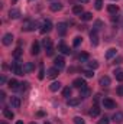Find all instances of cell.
I'll use <instances>...</instances> for the list:
<instances>
[{"label":"cell","instance_id":"6da1fadb","mask_svg":"<svg viewBox=\"0 0 123 124\" xmlns=\"http://www.w3.org/2000/svg\"><path fill=\"white\" fill-rule=\"evenodd\" d=\"M38 26V23L36 22H33L31 19H26L25 22H23V25H22V31L25 32H31V31H35V28Z\"/></svg>","mask_w":123,"mask_h":124},{"label":"cell","instance_id":"7a4b0ae2","mask_svg":"<svg viewBox=\"0 0 123 124\" xmlns=\"http://www.w3.org/2000/svg\"><path fill=\"white\" fill-rule=\"evenodd\" d=\"M72 85H74L75 88H78V90L87 88V84H86V81H84L83 78H77V79H74V81H72Z\"/></svg>","mask_w":123,"mask_h":124},{"label":"cell","instance_id":"3957f363","mask_svg":"<svg viewBox=\"0 0 123 124\" xmlns=\"http://www.w3.org/2000/svg\"><path fill=\"white\" fill-rule=\"evenodd\" d=\"M12 71H13L16 75H23V74H25V72H23V66H20L18 61L12 63Z\"/></svg>","mask_w":123,"mask_h":124},{"label":"cell","instance_id":"277c9868","mask_svg":"<svg viewBox=\"0 0 123 124\" xmlns=\"http://www.w3.org/2000/svg\"><path fill=\"white\" fill-rule=\"evenodd\" d=\"M103 105H104V108H107V110L116 108V102H114L113 100H110V98H104V100H103Z\"/></svg>","mask_w":123,"mask_h":124},{"label":"cell","instance_id":"5b68a950","mask_svg":"<svg viewBox=\"0 0 123 124\" xmlns=\"http://www.w3.org/2000/svg\"><path fill=\"white\" fill-rule=\"evenodd\" d=\"M52 31V23L49 22V20H45L44 23H42V29H41V33H48V32Z\"/></svg>","mask_w":123,"mask_h":124},{"label":"cell","instance_id":"8992f818","mask_svg":"<svg viewBox=\"0 0 123 124\" xmlns=\"http://www.w3.org/2000/svg\"><path fill=\"white\" fill-rule=\"evenodd\" d=\"M90 42H91L93 46H97L98 45V35H97V31H94V29L90 33Z\"/></svg>","mask_w":123,"mask_h":124},{"label":"cell","instance_id":"52a82bcc","mask_svg":"<svg viewBox=\"0 0 123 124\" xmlns=\"http://www.w3.org/2000/svg\"><path fill=\"white\" fill-rule=\"evenodd\" d=\"M58 72H60L58 68H55V66H54V68H49V69L46 71V77H48V78H57V77H58Z\"/></svg>","mask_w":123,"mask_h":124},{"label":"cell","instance_id":"ba28073f","mask_svg":"<svg viewBox=\"0 0 123 124\" xmlns=\"http://www.w3.org/2000/svg\"><path fill=\"white\" fill-rule=\"evenodd\" d=\"M54 63H55V68H58L60 71H61L62 68L65 66V61H64V58H62V56H58V58H55Z\"/></svg>","mask_w":123,"mask_h":124},{"label":"cell","instance_id":"9c48e42d","mask_svg":"<svg viewBox=\"0 0 123 124\" xmlns=\"http://www.w3.org/2000/svg\"><path fill=\"white\" fill-rule=\"evenodd\" d=\"M9 17L10 19H19L20 17V10L19 9H10L9 10Z\"/></svg>","mask_w":123,"mask_h":124},{"label":"cell","instance_id":"30bf717a","mask_svg":"<svg viewBox=\"0 0 123 124\" xmlns=\"http://www.w3.org/2000/svg\"><path fill=\"white\" fill-rule=\"evenodd\" d=\"M12 42H13V35H12V33H6V35L3 36V45L9 46Z\"/></svg>","mask_w":123,"mask_h":124},{"label":"cell","instance_id":"8fae6325","mask_svg":"<svg viewBox=\"0 0 123 124\" xmlns=\"http://www.w3.org/2000/svg\"><path fill=\"white\" fill-rule=\"evenodd\" d=\"M10 105L13 108H19L20 107V98L19 97H10Z\"/></svg>","mask_w":123,"mask_h":124},{"label":"cell","instance_id":"7c38bea8","mask_svg":"<svg viewBox=\"0 0 123 124\" xmlns=\"http://www.w3.org/2000/svg\"><path fill=\"white\" fill-rule=\"evenodd\" d=\"M49 9H51V12H60L62 9V4L60 1H54V3L49 4Z\"/></svg>","mask_w":123,"mask_h":124},{"label":"cell","instance_id":"4fadbf2b","mask_svg":"<svg viewBox=\"0 0 123 124\" xmlns=\"http://www.w3.org/2000/svg\"><path fill=\"white\" fill-rule=\"evenodd\" d=\"M35 69V65L32 63V62H26V63H23V72L25 74H29Z\"/></svg>","mask_w":123,"mask_h":124},{"label":"cell","instance_id":"5bb4252c","mask_svg":"<svg viewBox=\"0 0 123 124\" xmlns=\"http://www.w3.org/2000/svg\"><path fill=\"white\" fill-rule=\"evenodd\" d=\"M58 51H61L64 55H70V54H71L70 48H68V46H67L65 43H60V45H58Z\"/></svg>","mask_w":123,"mask_h":124},{"label":"cell","instance_id":"9a60e30c","mask_svg":"<svg viewBox=\"0 0 123 124\" xmlns=\"http://www.w3.org/2000/svg\"><path fill=\"white\" fill-rule=\"evenodd\" d=\"M113 121H114V123H123V113L122 111L114 113V116H113Z\"/></svg>","mask_w":123,"mask_h":124},{"label":"cell","instance_id":"2e32d148","mask_svg":"<svg viewBox=\"0 0 123 124\" xmlns=\"http://www.w3.org/2000/svg\"><path fill=\"white\" fill-rule=\"evenodd\" d=\"M98 82H100V85H101V87H109L112 81H110V78H109V77H101Z\"/></svg>","mask_w":123,"mask_h":124},{"label":"cell","instance_id":"e0dca14e","mask_svg":"<svg viewBox=\"0 0 123 124\" xmlns=\"http://www.w3.org/2000/svg\"><path fill=\"white\" fill-rule=\"evenodd\" d=\"M58 33L61 35V36H64L65 33H67V23H58Z\"/></svg>","mask_w":123,"mask_h":124},{"label":"cell","instance_id":"ac0fdd59","mask_svg":"<svg viewBox=\"0 0 123 124\" xmlns=\"http://www.w3.org/2000/svg\"><path fill=\"white\" fill-rule=\"evenodd\" d=\"M61 85H62V84H61V82H60V81H55V82H52V84L49 85V90L55 93V91H58V90L61 88Z\"/></svg>","mask_w":123,"mask_h":124},{"label":"cell","instance_id":"d6986e66","mask_svg":"<svg viewBox=\"0 0 123 124\" xmlns=\"http://www.w3.org/2000/svg\"><path fill=\"white\" fill-rule=\"evenodd\" d=\"M72 13H74V15H83V13H84V12H83V4L74 6V7H72Z\"/></svg>","mask_w":123,"mask_h":124},{"label":"cell","instance_id":"ffe728a7","mask_svg":"<svg viewBox=\"0 0 123 124\" xmlns=\"http://www.w3.org/2000/svg\"><path fill=\"white\" fill-rule=\"evenodd\" d=\"M42 46H44L45 49L51 48V46H52V39H51V38H45V39L42 40Z\"/></svg>","mask_w":123,"mask_h":124},{"label":"cell","instance_id":"44dd1931","mask_svg":"<svg viewBox=\"0 0 123 124\" xmlns=\"http://www.w3.org/2000/svg\"><path fill=\"white\" fill-rule=\"evenodd\" d=\"M19 85H20V84H19L16 79H10V81H9V88H10V90H19Z\"/></svg>","mask_w":123,"mask_h":124},{"label":"cell","instance_id":"7402d4cb","mask_svg":"<svg viewBox=\"0 0 123 124\" xmlns=\"http://www.w3.org/2000/svg\"><path fill=\"white\" fill-rule=\"evenodd\" d=\"M67 104H68L70 107H77V105L80 104V98H70V100L67 101Z\"/></svg>","mask_w":123,"mask_h":124},{"label":"cell","instance_id":"603a6c76","mask_svg":"<svg viewBox=\"0 0 123 124\" xmlns=\"http://www.w3.org/2000/svg\"><path fill=\"white\" fill-rule=\"evenodd\" d=\"M31 54L32 55H38V54H39V43H38V42H33V43H32Z\"/></svg>","mask_w":123,"mask_h":124},{"label":"cell","instance_id":"cb8c5ba5","mask_svg":"<svg viewBox=\"0 0 123 124\" xmlns=\"http://www.w3.org/2000/svg\"><path fill=\"white\" fill-rule=\"evenodd\" d=\"M107 12H109L110 15H116V13L119 12V7H117L116 4H110V6L107 7Z\"/></svg>","mask_w":123,"mask_h":124},{"label":"cell","instance_id":"d4e9b609","mask_svg":"<svg viewBox=\"0 0 123 124\" xmlns=\"http://www.w3.org/2000/svg\"><path fill=\"white\" fill-rule=\"evenodd\" d=\"M113 56H116V49H114V48H110V49L106 52V59H112Z\"/></svg>","mask_w":123,"mask_h":124},{"label":"cell","instance_id":"484cf974","mask_svg":"<svg viewBox=\"0 0 123 124\" xmlns=\"http://www.w3.org/2000/svg\"><path fill=\"white\" fill-rule=\"evenodd\" d=\"M3 116H4L6 118H9V120H12V118L15 117V114H13L9 108H3Z\"/></svg>","mask_w":123,"mask_h":124},{"label":"cell","instance_id":"4316f807","mask_svg":"<svg viewBox=\"0 0 123 124\" xmlns=\"http://www.w3.org/2000/svg\"><path fill=\"white\" fill-rule=\"evenodd\" d=\"M90 116H91V117H98V116H100V108H98L97 105H94L91 110H90Z\"/></svg>","mask_w":123,"mask_h":124},{"label":"cell","instance_id":"83f0119b","mask_svg":"<svg viewBox=\"0 0 123 124\" xmlns=\"http://www.w3.org/2000/svg\"><path fill=\"white\" fill-rule=\"evenodd\" d=\"M93 19V15L90 12H84L83 15H81V20H84V22H88V20H91Z\"/></svg>","mask_w":123,"mask_h":124},{"label":"cell","instance_id":"f1b7e54d","mask_svg":"<svg viewBox=\"0 0 123 124\" xmlns=\"http://www.w3.org/2000/svg\"><path fill=\"white\" fill-rule=\"evenodd\" d=\"M88 95H90V90L88 88H83L81 91H80V98H88Z\"/></svg>","mask_w":123,"mask_h":124},{"label":"cell","instance_id":"f546056e","mask_svg":"<svg viewBox=\"0 0 123 124\" xmlns=\"http://www.w3.org/2000/svg\"><path fill=\"white\" fill-rule=\"evenodd\" d=\"M113 74H114V77H116V79L122 82V81H123V71H122V69H116V71H114Z\"/></svg>","mask_w":123,"mask_h":124},{"label":"cell","instance_id":"4dcf8cb0","mask_svg":"<svg viewBox=\"0 0 123 124\" xmlns=\"http://www.w3.org/2000/svg\"><path fill=\"white\" fill-rule=\"evenodd\" d=\"M101 28H104V23L101 20H96L94 22V31H100Z\"/></svg>","mask_w":123,"mask_h":124},{"label":"cell","instance_id":"1f68e13d","mask_svg":"<svg viewBox=\"0 0 123 124\" xmlns=\"http://www.w3.org/2000/svg\"><path fill=\"white\" fill-rule=\"evenodd\" d=\"M81 42H83V38H80V36H77V38H74V42H72V45H74L75 48H78V46L81 45Z\"/></svg>","mask_w":123,"mask_h":124},{"label":"cell","instance_id":"d6a6232c","mask_svg":"<svg viewBox=\"0 0 123 124\" xmlns=\"http://www.w3.org/2000/svg\"><path fill=\"white\" fill-rule=\"evenodd\" d=\"M13 56H15V59H19V58L22 56V49H20V48H16L15 52H13Z\"/></svg>","mask_w":123,"mask_h":124},{"label":"cell","instance_id":"836d02e7","mask_svg":"<svg viewBox=\"0 0 123 124\" xmlns=\"http://www.w3.org/2000/svg\"><path fill=\"white\" fill-rule=\"evenodd\" d=\"M62 95H64L65 98H68V97H71V88H70V87H67V88H64V91H62Z\"/></svg>","mask_w":123,"mask_h":124},{"label":"cell","instance_id":"e575fe53","mask_svg":"<svg viewBox=\"0 0 123 124\" xmlns=\"http://www.w3.org/2000/svg\"><path fill=\"white\" fill-rule=\"evenodd\" d=\"M88 68H91V69H97V68H98V62L97 61H90L88 62Z\"/></svg>","mask_w":123,"mask_h":124},{"label":"cell","instance_id":"d590c367","mask_svg":"<svg viewBox=\"0 0 123 124\" xmlns=\"http://www.w3.org/2000/svg\"><path fill=\"white\" fill-rule=\"evenodd\" d=\"M83 74H84L86 78H93V77H94V72H93L91 69H87V71H84Z\"/></svg>","mask_w":123,"mask_h":124},{"label":"cell","instance_id":"8d00e7d4","mask_svg":"<svg viewBox=\"0 0 123 124\" xmlns=\"http://www.w3.org/2000/svg\"><path fill=\"white\" fill-rule=\"evenodd\" d=\"M78 59H80V61H87V59H88V54H87V52H81L80 56H78Z\"/></svg>","mask_w":123,"mask_h":124},{"label":"cell","instance_id":"74e56055","mask_svg":"<svg viewBox=\"0 0 123 124\" xmlns=\"http://www.w3.org/2000/svg\"><path fill=\"white\" fill-rule=\"evenodd\" d=\"M94 7H96L97 10H101V7H103V0H96V4H94Z\"/></svg>","mask_w":123,"mask_h":124},{"label":"cell","instance_id":"f35d334b","mask_svg":"<svg viewBox=\"0 0 123 124\" xmlns=\"http://www.w3.org/2000/svg\"><path fill=\"white\" fill-rule=\"evenodd\" d=\"M74 124H86L81 117H74Z\"/></svg>","mask_w":123,"mask_h":124},{"label":"cell","instance_id":"ab89813d","mask_svg":"<svg viewBox=\"0 0 123 124\" xmlns=\"http://www.w3.org/2000/svg\"><path fill=\"white\" fill-rule=\"evenodd\" d=\"M28 85H29L28 82H22L20 87H19V90H20V91H26V90H28Z\"/></svg>","mask_w":123,"mask_h":124},{"label":"cell","instance_id":"60d3db41","mask_svg":"<svg viewBox=\"0 0 123 124\" xmlns=\"http://www.w3.org/2000/svg\"><path fill=\"white\" fill-rule=\"evenodd\" d=\"M109 121H110V120H109L107 117H101V118L98 120V124H109Z\"/></svg>","mask_w":123,"mask_h":124},{"label":"cell","instance_id":"b9f144b4","mask_svg":"<svg viewBox=\"0 0 123 124\" xmlns=\"http://www.w3.org/2000/svg\"><path fill=\"white\" fill-rule=\"evenodd\" d=\"M52 55H54V48L51 46V48L46 49V56H52Z\"/></svg>","mask_w":123,"mask_h":124},{"label":"cell","instance_id":"7bdbcfd3","mask_svg":"<svg viewBox=\"0 0 123 124\" xmlns=\"http://www.w3.org/2000/svg\"><path fill=\"white\" fill-rule=\"evenodd\" d=\"M117 94H119L120 97H123V85H119V87H117Z\"/></svg>","mask_w":123,"mask_h":124},{"label":"cell","instance_id":"ee69618b","mask_svg":"<svg viewBox=\"0 0 123 124\" xmlns=\"http://www.w3.org/2000/svg\"><path fill=\"white\" fill-rule=\"evenodd\" d=\"M44 74H45V72H44V69L41 68V71H39V75H38V77H39V79H44V77H45Z\"/></svg>","mask_w":123,"mask_h":124},{"label":"cell","instance_id":"f6af8a7d","mask_svg":"<svg viewBox=\"0 0 123 124\" xmlns=\"http://www.w3.org/2000/svg\"><path fill=\"white\" fill-rule=\"evenodd\" d=\"M100 97H101V95H100V94H97V95L94 97V102H98V100H100Z\"/></svg>","mask_w":123,"mask_h":124},{"label":"cell","instance_id":"bcb514c9","mask_svg":"<svg viewBox=\"0 0 123 124\" xmlns=\"http://www.w3.org/2000/svg\"><path fill=\"white\" fill-rule=\"evenodd\" d=\"M4 97H6L4 91H0V100H4Z\"/></svg>","mask_w":123,"mask_h":124},{"label":"cell","instance_id":"7dc6e473","mask_svg":"<svg viewBox=\"0 0 123 124\" xmlns=\"http://www.w3.org/2000/svg\"><path fill=\"white\" fill-rule=\"evenodd\" d=\"M0 82H1V84H4V82H6V77H4V75H1V78H0Z\"/></svg>","mask_w":123,"mask_h":124},{"label":"cell","instance_id":"c3c4849f","mask_svg":"<svg viewBox=\"0 0 123 124\" xmlns=\"http://www.w3.org/2000/svg\"><path fill=\"white\" fill-rule=\"evenodd\" d=\"M78 1H80V3H83V4H84V3H88V1H90V0H78Z\"/></svg>","mask_w":123,"mask_h":124},{"label":"cell","instance_id":"681fc988","mask_svg":"<svg viewBox=\"0 0 123 124\" xmlns=\"http://www.w3.org/2000/svg\"><path fill=\"white\" fill-rule=\"evenodd\" d=\"M16 124H23V123H22V121H18V123H16Z\"/></svg>","mask_w":123,"mask_h":124},{"label":"cell","instance_id":"f907efd6","mask_svg":"<svg viewBox=\"0 0 123 124\" xmlns=\"http://www.w3.org/2000/svg\"><path fill=\"white\" fill-rule=\"evenodd\" d=\"M0 124H7V123H6V121H1V123H0Z\"/></svg>","mask_w":123,"mask_h":124},{"label":"cell","instance_id":"816d5d0a","mask_svg":"<svg viewBox=\"0 0 123 124\" xmlns=\"http://www.w3.org/2000/svg\"><path fill=\"white\" fill-rule=\"evenodd\" d=\"M16 1H18V0H12V3H16Z\"/></svg>","mask_w":123,"mask_h":124},{"label":"cell","instance_id":"f5cc1de1","mask_svg":"<svg viewBox=\"0 0 123 124\" xmlns=\"http://www.w3.org/2000/svg\"><path fill=\"white\" fill-rule=\"evenodd\" d=\"M45 124H51V123H48V121H45Z\"/></svg>","mask_w":123,"mask_h":124},{"label":"cell","instance_id":"db71d44e","mask_svg":"<svg viewBox=\"0 0 123 124\" xmlns=\"http://www.w3.org/2000/svg\"><path fill=\"white\" fill-rule=\"evenodd\" d=\"M29 124H36V123H29Z\"/></svg>","mask_w":123,"mask_h":124},{"label":"cell","instance_id":"11a10c76","mask_svg":"<svg viewBox=\"0 0 123 124\" xmlns=\"http://www.w3.org/2000/svg\"><path fill=\"white\" fill-rule=\"evenodd\" d=\"M113 1H114V0H113Z\"/></svg>","mask_w":123,"mask_h":124}]
</instances>
